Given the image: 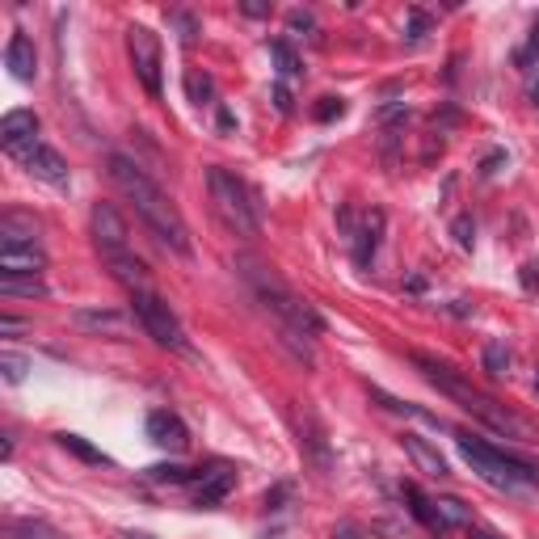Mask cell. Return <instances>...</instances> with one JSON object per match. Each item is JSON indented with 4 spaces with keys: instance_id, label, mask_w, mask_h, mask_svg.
Returning a JSON list of instances; mask_svg holds the SVG:
<instances>
[{
    "instance_id": "cell-26",
    "label": "cell",
    "mask_w": 539,
    "mask_h": 539,
    "mask_svg": "<svg viewBox=\"0 0 539 539\" xmlns=\"http://www.w3.org/2000/svg\"><path fill=\"white\" fill-rule=\"evenodd\" d=\"M26 358H17L13 350H5V354H0V371H5V379H9V384H22V379H26Z\"/></svg>"
},
{
    "instance_id": "cell-16",
    "label": "cell",
    "mask_w": 539,
    "mask_h": 539,
    "mask_svg": "<svg viewBox=\"0 0 539 539\" xmlns=\"http://www.w3.org/2000/svg\"><path fill=\"white\" fill-rule=\"evenodd\" d=\"M379 236H384V211H371L367 219H363V228L354 232V262L358 266H371L375 262V249H379Z\"/></svg>"
},
{
    "instance_id": "cell-7",
    "label": "cell",
    "mask_w": 539,
    "mask_h": 539,
    "mask_svg": "<svg viewBox=\"0 0 539 539\" xmlns=\"http://www.w3.org/2000/svg\"><path fill=\"white\" fill-rule=\"evenodd\" d=\"M127 51H131V68L139 76V85L152 102L165 97V85H161V38H156L148 26H131L127 30Z\"/></svg>"
},
{
    "instance_id": "cell-10",
    "label": "cell",
    "mask_w": 539,
    "mask_h": 539,
    "mask_svg": "<svg viewBox=\"0 0 539 539\" xmlns=\"http://www.w3.org/2000/svg\"><path fill=\"white\" fill-rule=\"evenodd\" d=\"M148 438L161 451H186L190 447V430L173 409H152L148 413Z\"/></svg>"
},
{
    "instance_id": "cell-37",
    "label": "cell",
    "mask_w": 539,
    "mask_h": 539,
    "mask_svg": "<svg viewBox=\"0 0 539 539\" xmlns=\"http://www.w3.org/2000/svg\"><path fill=\"white\" fill-rule=\"evenodd\" d=\"M118 539H152V535H144V531H123Z\"/></svg>"
},
{
    "instance_id": "cell-19",
    "label": "cell",
    "mask_w": 539,
    "mask_h": 539,
    "mask_svg": "<svg viewBox=\"0 0 539 539\" xmlns=\"http://www.w3.org/2000/svg\"><path fill=\"white\" fill-rule=\"evenodd\" d=\"M0 295L43 299L47 295V283H43V274H0Z\"/></svg>"
},
{
    "instance_id": "cell-35",
    "label": "cell",
    "mask_w": 539,
    "mask_h": 539,
    "mask_svg": "<svg viewBox=\"0 0 539 539\" xmlns=\"http://www.w3.org/2000/svg\"><path fill=\"white\" fill-rule=\"evenodd\" d=\"M245 13H249V17H266V13H270V5H245Z\"/></svg>"
},
{
    "instance_id": "cell-17",
    "label": "cell",
    "mask_w": 539,
    "mask_h": 539,
    "mask_svg": "<svg viewBox=\"0 0 539 539\" xmlns=\"http://www.w3.org/2000/svg\"><path fill=\"white\" fill-rule=\"evenodd\" d=\"M0 245H38V224L26 211H5L0 215Z\"/></svg>"
},
{
    "instance_id": "cell-8",
    "label": "cell",
    "mask_w": 539,
    "mask_h": 539,
    "mask_svg": "<svg viewBox=\"0 0 539 539\" xmlns=\"http://www.w3.org/2000/svg\"><path fill=\"white\" fill-rule=\"evenodd\" d=\"M89 232H93V245H97V253H102V262H114V257L131 253V228H127L123 211H118L114 203H97L93 207Z\"/></svg>"
},
{
    "instance_id": "cell-2",
    "label": "cell",
    "mask_w": 539,
    "mask_h": 539,
    "mask_svg": "<svg viewBox=\"0 0 539 539\" xmlns=\"http://www.w3.org/2000/svg\"><path fill=\"white\" fill-rule=\"evenodd\" d=\"M413 363L422 367V375L447 396V401H455L468 417H476V422H481L485 430L502 434V438H514V443H535V438H539V430L527 422L523 413H514L510 405L497 401V396L472 388L468 379L459 375V371H451L447 363H438V358H430V354H413Z\"/></svg>"
},
{
    "instance_id": "cell-31",
    "label": "cell",
    "mask_w": 539,
    "mask_h": 539,
    "mask_svg": "<svg viewBox=\"0 0 539 539\" xmlns=\"http://www.w3.org/2000/svg\"><path fill=\"white\" fill-rule=\"evenodd\" d=\"M287 22H291V30H316V22H312V13H304V9H295V13L287 17Z\"/></svg>"
},
{
    "instance_id": "cell-28",
    "label": "cell",
    "mask_w": 539,
    "mask_h": 539,
    "mask_svg": "<svg viewBox=\"0 0 539 539\" xmlns=\"http://www.w3.org/2000/svg\"><path fill=\"white\" fill-rule=\"evenodd\" d=\"M17 539H59L47 523H22V527H17Z\"/></svg>"
},
{
    "instance_id": "cell-11",
    "label": "cell",
    "mask_w": 539,
    "mask_h": 539,
    "mask_svg": "<svg viewBox=\"0 0 539 539\" xmlns=\"http://www.w3.org/2000/svg\"><path fill=\"white\" fill-rule=\"evenodd\" d=\"M22 165L30 177H38V182H47V186H68V161L59 156L55 148L47 144H34L26 156H22Z\"/></svg>"
},
{
    "instance_id": "cell-15",
    "label": "cell",
    "mask_w": 539,
    "mask_h": 539,
    "mask_svg": "<svg viewBox=\"0 0 539 539\" xmlns=\"http://www.w3.org/2000/svg\"><path fill=\"white\" fill-rule=\"evenodd\" d=\"M5 64H9V72L17 76V81H34L38 55H34V43H30V34H26V30H13L9 47H5Z\"/></svg>"
},
{
    "instance_id": "cell-21",
    "label": "cell",
    "mask_w": 539,
    "mask_h": 539,
    "mask_svg": "<svg viewBox=\"0 0 539 539\" xmlns=\"http://www.w3.org/2000/svg\"><path fill=\"white\" fill-rule=\"evenodd\" d=\"M438 518H443V531L451 527H468L472 523V514L464 502H455V497H438Z\"/></svg>"
},
{
    "instance_id": "cell-27",
    "label": "cell",
    "mask_w": 539,
    "mask_h": 539,
    "mask_svg": "<svg viewBox=\"0 0 539 539\" xmlns=\"http://www.w3.org/2000/svg\"><path fill=\"white\" fill-rule=\"evenodd\" d=\"M270 51H274V59H278V68H283V76H295V72H299V59L291 55L287 43H270Z\"/></svg>"
},
{
    "instance_id": "cell-5",
    "label": "cell",
    "mask_w": 539,
    "mask_h": 539,
    "mask_svg": "<svg viewBox=\"0 0 539 539\" xmlns=\"http://www.w3.org/2000/svg\"><path fill=\"white\" fill-rule=\"evenodd\" d=\"M207 190H211V207L219 215V224H224L232 236H262V207H257V194L249 190V182H241L232 169L215 165L207 169Z\"/></svg>"
},
{
    "instance_id": "cell-33",
    "label": "cell",
    "mask_w": 539,
    "mask_h": 539,
    "mask_svg": "<svg viewBox=\"0 0 539 539\" xmlns=\"http://www.w3.org/2000/svg\"><path fill=\"white\" fill-rule=\"evenodd\" d=\"M523 287L527 291H539V266H523Z\"/></svg>"
},
{
    "instance_id": "cell-12",
    "label": "cell",
    "mask_w": 539,
    "mask_h": 539,
    "mask_svg": "<svg viewBox=\"0 0 539 539\" xmlns=\"http://www.w3.org/2000/svg\"><path fill=\"white\" fill-rule=\"evenodd\" d=\"M236 489V472L224 468V464H215V468H198L194 476V502L198 506H215V502H224V497Z\"/></svg>"
},
{
    "instance_id": "cell-30",
    "label": "cell",
    "mask_w": 539,
    "mask_h": 539,
    "mask_svg": "<svg viewBox=\"0 0 539 539\" xmlns=\"http://www.w3.org/2000/svg\"><path fill=\"white\" fill-rule=\"evenodd\" d=\"M455 241L464 245V249H472V219H468V215L455 219Z\"/></svg>"
},
{
    "instance_id": "cell-23",
    "label": "cell",
    "mask_w": 539,
    "mask_h": 539,
    "mask_svg": "<svg viewBox=\"0 0 539 539\" xmlns=\"http://www.w3.org/2000/svg\"><path fill=\"white\" fill-rule=\"evenodd\" d=\"M304 422H308V434L299 438V443H308V447H312V459H316V464H321V468H329V451H325V434H321V426H316V417H312V413L304 417Z\"/></svg>"
},
{
    "instance_id": "cell-20",
    "label": "cell",
    "mask_w": 539,
    "mask_h": 539,
    "mask_svg": "<svg viewBox=\"0 0 539 539\" xmlns=\"http://www.w3.org/2000/svg\"><path fill=\"white\" fill-rule=\"evenodd\" d=\"M55 443L64 447V451H72L76 459H85V464H110V455H102L97 447H89L81 434H55Z\"/></svg>"
},
{
    "instance_id": "cell-34",
    "label": "cell",
    "mask_w": 539,
    "mask_h": 539,
    "mask_svg": "<svg viewBox=\"0 0 539 539\" xmlns=\"http://www.w3.org/2000/svg\"><path fill=\"white\" fill-rule=\"evenodd\" d=\"M333 539H363V531H358V527H337Z\"/></svg>"
},
{
    "instance_id": "cell-24",
    "label": "cell",
    "mask_w": 539,
    "mask_h": 539,
    "mask_svg": "<svg viewBox=\"0 0 539 539\" xmlns=\"http://www.w3.org/2000/svg\"><path fill=\"white\" fill-rule=\"evenodd\" d=\"M485 371H489L493 379H502V375L510 371V350H506L502 342H489V346H485Z\"/></svg>"
},
{
    "instance_id": "cell-22",
    "label": "cell",
    "mask_w": 539,
    "mask_h": 539,
    "mask_svg": "<svg viewBox=\"0 0 539 539\" xmlns=\"http://www.w3.org/2000/svg\"><path fill=\"white\" fill-rule=\"evenodd\" d=\"M375 396V401L379 405H384V409H392V413H409V417H417V422H426V426H443V422H438V417H430L426 409H417V405H405V401H396V396H388V392H371Z\"/></svg>"
},
{
    "instance_id": "cell-9",
    "label": "cell",
    "mask_w": 539,
    "mask_h": 539,
    "mask_svg": "<svg viewBox=\"0 0 539 539\" xmlns=\"http://www.w3.org/2000/svg\"><path fill=\"white\" fill-rule=\"evenodd\" d=\"M38 144V114L34 110H9L5 118H0V148H5L9 156H22Z\"/></svg>"
},
{
    "instance_id": "cell-6",
    "label": "cell",
    "mask_w": 539,
    "mask_h": 539,
    "mask_svg": "<svg viewBox=\"0 0 539 539\" xmlns=\"http://www.w3.org/2000/svg\"><path fill=\"white\" fill-rule=\"evenodd\" d=\"M131 316H135L139 329H144L156 346L177 350V354H190V342H186L182 321H177V312L165 304L161 295H156V287H152V291H135V295H131Z\"/></svg>"
},
{
    "instance_id": "cell-3",
    "label": "cell",
    "mask_w": 539,
    "mask_h": 539,
    "mask_svg": "<svg viewBox=\"0 0 539 539\" xmlns=\"http://www.w3.org/2000/svg\"><path fill=\"white\" fill-rule=\"evenodd\" d=\"M241 266H245V283L257 295V304L283 325V333H291V337H321L325 333V316L316 312L308 299H299L270 266H262V262H241Z\"/></svg>"
},
{
    "instance_id": "cell-32",
    "label": "cell",
    "mask_w": 539,
    "mask_h": 539,
    "mask_svg": "<svg viewBox=\"0 0 539 539\" xmlns=\"http://www.w3.org/2000/svg\"><path fill=\"white\" fill-rule=\"evenodd\" d=\"M531 55H539V17H535V26H531V43H527V51L518 55V64H527Z\"/></svg>"
},
{
    "instance_id": "cell-13",
    "label": "cell",
    "mask_w": 539,
    "mask_h": 539,
    "mask_svg": "<svg viewBox=\"0 0 539 539\" xmlns=\"http://www.w3.org/2000/svg\"><path fill=\"white\" fill-rule=\"evenodd\" d=\"M401 447L409 451V459L417 464V472H426V476H434V481H443V476H451V468H447V459L438 455V447H430L422 434H405L401 438Z\"/></svg>"
},
{
    "instance_id": "cell-25",
    "label": "cell",
    "mask_w": 539,
    "mask_h": 539,
    "mask_svg": "<svg viewBox=\"0 0 539 539\" xmlns=\"http://www.w3.org/2000/svg\"><path fill=\"white\" fill-rule=\"evenodd\" d=\"M85 329H114V333H123V316H114V312H81L76 316Z\"/></svg>"
},
{
    "instance_id": "cell-18",
    "label": "cell",
    "mask_w": 539,
    "mask_h": 539,
    "mask_svg": "<svg viewBox=\"0 0 539 539\" xmlns=\"http://www.w3.org/2000/svg\"><path fill=\"white\" fill-rule=\"evenodd\" d=\"M401 493H405V502H409V510H413L417 523H426L434 535H443V518H438V502H430V497H426L422 489H417V485H405Z\"/></svg>"
},
{
    "instance_id": "cell-4",
    "label": "cell",
    "mask_w": 539,
    "mask_h": 539,
    "mask_svg": "<svg viewBox=\"0 0 539 539\" xmlns=\"http://www.w3.org/2000/svg\"><path fill=\"white\" fill-rule=\"evenodd\" d=\"M455 443L485 485H493V489H539V464H531V459L510 455V451L485 443V438H472V434H455Z\"/></svg>"
},
{
    "instance_id": "cell-1",
    "label": "cell",
    "mask_w": 539,
    "mask_h": 539,
    "mask_svg": "<svg viewBox=\"0 0 539 539\" xmlns=\"http://www.w3.org/2000/svg\"><path fill=\"white\" fill-rule=\"evenodd\" d=\"M110 182H114L118 194H123L127 203L135 207L139 224H144L169 253H177V257H190V253H194V245H190V228H186L182 211L173 207V198H169L161 186H156L152 177L131 161V156H123V152H114V156H110Z\"/></svg>"
},
{
    "instance_id": "cell-14",
    "label": "cell",
    "mask_w": 539,
    "mask_h": 539,
    "mask_svg": "<svg viewBox=\"0 0 539 539\" xmlns=\"http://www.w3.org/2000/svg\"><path fill=\"white\" fill-rule=\"evenodd\" d=\"M47 257L38 245H0V274H43Z\"/></svg>"
},
{
    "instance_id": "cell-38",
    "label": "cell",
    "mask_w": 539,
    "mask_h": 539,
    "mask_svg": "<svg viewBox=\"0 0 539 539\" xmlns=\"http://www.w3.org/2000/svg\"><path fill=\"white\" fill-rule=\"evenodd\" d=\"M472 539H502V535H497V531H476Z\"/></svg>"
},
{
    "instance_id": "cell-29",
    "label": "cell",
    "mask_w": 539,
    "mask_h": 539,
    "mask_svg": "<svg viewBox=\"0 0 539 539\" xmlns=\"http://www.w3.org/2000/svg\"><path fill=\"white\" fill-rule=\"evenodd\" d=\"M342 110H346L342 97H321V106H316V118H321V123H329V118H337Z\"/></svg>"
},
{
    "instance_id": "cell-36",
    "label": "cell",
    "mask_w": 539,
    "mask_h": 539,
    "mask_svg": "<svg viewBox=\"0 0 539 539\" xmlns=\"http://www.w3.org/2000/svg\"><path fill=\"white\" fill-rule=\"evenodd\" d=\"M527 102H531V106H535V110H539V81H535V85H531V89H527Z\"/></svg>"
}]
</instances>
